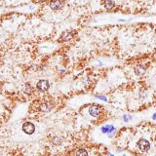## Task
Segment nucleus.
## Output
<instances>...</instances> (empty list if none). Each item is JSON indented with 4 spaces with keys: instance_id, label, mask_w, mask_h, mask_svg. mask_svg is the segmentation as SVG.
I'll use <instances>...</instances> for the list:
<instances>
[{
    "instance_id": "1",
    "label": "nucleus",
    "mask_w": 156,
    "mask_h": 156,
    "mask_svg": "<svg viewBox=\"0 0 156 156\" xmlns=\"http://www.w3.org/2000/svg\"><path fill=\"white\" fill-rule=\"evenodd\" d=\"M101 112V107L98 104H93L89 107V113L92 115L93 117H99Z\"/></svg>"
},
{
    "instance_id": "2",
    "label": "nucleus",
    "mask_w": 156,
    "mask_h": 156,
    "mask_svg": "<svg viewBox=\"0 0 156 156\" xmlns=\"http://www.w3.org/2000/svg\"><path fill=\"white\" fill-rule=\"evenodd\" d=\"M138 147L139 148L141 151L146 152L147 150L150 148V144H149L148 141H146V139H139V142H138Z\"/></svg>"
},
{
    "instance_id": "3",
    "label": "nucleus",
    "mask_w": 156,
    "mask_h": 156,
    "mask_svg": "<svg viewBox=\"0 0 156 156\" xmlns=\"http://www.w3.org/2000/svg\"><path fill=\"white\" fill-rule=\"evenodd\" d=\"M64 6V0H52L50 2V7L52 10H61V8Z\"/></svg>"
},
{
    "instance_id": "4",
    "label": "nucleus",
    "mask_w": 156,
    "mask_h": 156,
    "mask_svg": "<svg viewBox=\"0 0 156 156\" xmlns=\"http://www.w3.org/2000/svg\"><path fill=\"white\" fill-rule=\"evenodd\" d=\"M23 131L28 135H32L35 131V126L30 122H26L23 125Z\"/></svg>"
},
{
    "instance_id": "5",
    "label": "nucleus",
    "mask_w": 156,
    "mask_h": 156,
    "mask_svg": "<svg viewBox=\"0 0 156 156\" xmlns=\"http://www.w3.org/2000/svg\"><path fill=\"white\" fill-rule=\"evenodd\" d=\"M37 89H38L39 91H41V92H45V91H47L48 89H49V82L47 81V80H40V81L37 83Z\"/></svg>"
},
{
    "instance_id": "6",
    "label": "nucleus",
    "mask_w": 156,
    "mask_h": 156,
    "mask_svg": "<svg viewBox=\"0 0 156 156\" xmlns=\"http://www.w3.org/2000/svg\"><path fill=\"white\" fill-rule=\"evenodd\" d=\"M104 5L106 10H112L115 6V3H114L113 0H104Z\"/></svg>"
},
{
    "instance_id": "7",
    "label": "nucleus",
    "mask_w": 156,
    "mask_h": 156,
    "mask_svg": "<svg viewBox=\"0 0 156 156\" xmlns=\"http://www.w3.org/2000/svg\"><path fill=\"white\" fill-rule=\"evenodd\" d=\"M72 37H73V34H72L70 31H64V33L61 34V40H64V41H68V40L72 39Z\"/></svg>"
},
{
    "instance_id": "8",
    "label": "nucleus",
    "mask_w": 156,
    "mask_h": 156,
    "mask_svg": "<svg viewBox=\"0 0 156 156\" xmlns=\"http://www.w3.org/2000/svg\"><path fill=\"white\" fill-rule=\"evenodd\" d=\"M144 71H146V68H144V66H142V64H139V66H137L135 68V72L137 75H142L144 73Z\"/></svg>"
},
{
    "instance_id": "9",
    "label": "nucleus",
    "mask_w": 156,
    "mask_h": 156,
    "mask_svg": "<svg viewBox=\"0 0 156 156\" xmlns=\"http://www.w3.org/2000/svg\"><path fill=\"white\" fill-rule=\"evenodd\" d=\"M40 108H41L42 111H49V110L52 108V106H51L50 103H44L41 104Z\"/></svg>"
},
{
    "instance_id": "10",
    "label": "nucleus",
    "mask_w": 156,
    "mask_h": 156,
    "mask_svg": "<svg viewBox=\"0 0 156 156\" xmlns=\"http://www.w3.org/2000/svg\"><path fill=\"white\" fill-rule=\"evenodd\" d=\"M101 131H103V133H111L112 131H114V127L113 126H106V127H103L101 128Z\"/></svg>"
},
{
    "instance_id": "11",
    "label": "nucleus",
    "mask_w": 156,
    "mask_h": 156,
    "mask_svg": "<svg viewBox=\"0 0 156 156\" xmlns=\"http://www.w3.org/2000/svg\"><path fill=\"white\" fill-rule=\"evenodd\" d=\"M76 156H88V152L84 148H80L76 151Z\"/></svg>"
},
{
    "instance_id": "12",
    "label": "nucleus",
    "mask_w": 156,
    "mask_h": 156,
    "mask_svg": "<svg viewBox=\"0 0 156 156\" xmlns=\"http://www.w3.org/2000/svg\"><path fill=\"white\" fill-rule=\"evenodd\" d=\"M98 98H99V99H104V101H106V98H104V97H101V96H98Z\"/></svg>"
},
{
    "instance_id": "13",
    "label": "nucleus",
    "mask_w": 156,
    "mask_h": 156,
    "mask_svg": "<svg viewBox=\"0 0 156 156\" xmlns=\"http://www.w3.org/2000/svg\"><path fill=\"white\" fill-rule=\"evenodd\" d=\"M153 119H156V113L153 115Z\"/></svg>"
}]
</instances>
